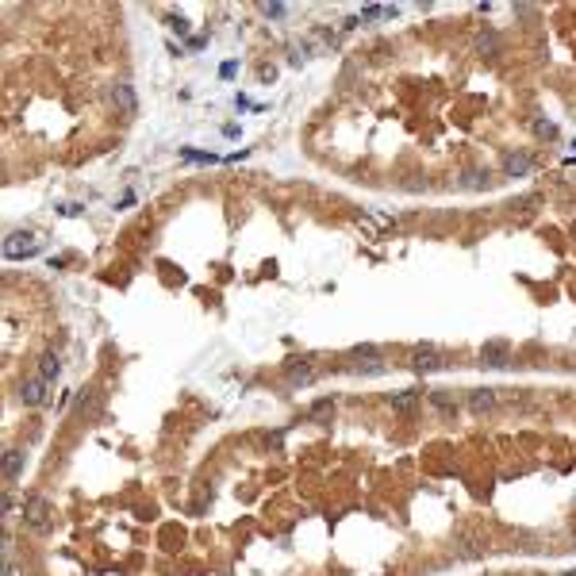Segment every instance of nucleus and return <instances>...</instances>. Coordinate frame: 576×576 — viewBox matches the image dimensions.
Here are the masks:
<instances>
[{
  "label": "nucleus",
  "mask_w": 576,
  "mask_h": 576,
  "mask_svg": "<svg viewBox=\"0 0 576 576\" xmlns=\"http://www.w3.org/2000/svg\"><path fill=\"white\" fill-rule=\"evenodd\" d=\"M20 400H23V408H43V403L50 400V381H43V376L23 381L20 384Z\"/></svg>",
  "instance_id": "39448f33"
},
{
  "label": "nucleus",
  "mask_w": 576,
  "mask_h": 576,
  "mask_svg": "<svg viewBox=\"0 0 576 576\" xmlns=\"http://www.w3.org/2000/svg\"><path fill=\"white\" fill-rule=\"evenodd\" d=\"M531 131H534L538 138H557V124H550V119H542V116L531 124Z\"/></svg>",
  "instance_id": "a211bd4d"
},
{
  "label": "nucleus",
  "mask_w": 576,
  "mask_h": 576,
  "mask_svg": "<svg viewBox=\"0 0 576 576\" xmlns=\"http://www.w3.org/2000/svg\"><path fill=\"white\" fill-rule=\"evenodd\" d=\"M531 165H534V158L531 154H504V177H526L531 173Z\"/></svg>",
  "instance_id": "1a4fd4ad"
},
{
  "label": "nucleus",
  "mask_w": 576,
  "mask_h": 576,
  "mask_svg": "<svg viewBox=\"0 0 576 576\" xmlns=\"http://www.w3.org/2000/svg\"><path fill=\"white\" fill-rule=\"evenodd\" d=\"M261 12H266L269 20H285V16H288V4H269V0H266V4H261Z\"/></svg>",
  "instance_id": "aec40b11"
},
{
  "label": "nucleus",
  "mask_w": 576,
  "mask_h": 576,
  "mask_svg": "<svg viewBox=\"0 0 576 576\" xmlns=\"http://www.w3.org/2000/svg\"><path fill=\"white\" fill-rule=\"evenodd\" d=\"M388 403H392V411H411L415 408V403H419V392H392L388 396Z\"/></svg>",
  "instance_id": "2eb2a0df"
},
{
  "label": "nucleus",
  "mask_w": 576,
  "mask_h": 576,
  "mask_svg": "<svg viewBox=\"0 0 576 576\" xmlns=\"http://www.w3.org/2000/svg\"><path fill=\"white\" fill-rule=\"evenodd\" d=\"M169 27H173V31H177V35H185V31H188V23L181 20V16H173V20H169Z\"/></svg>",
  "instance_id": "4be33fe9"
},
{
  "label": "nucleus",
  "mask_w": 576,
  "mask_h": 576,
  "mask_svg": "<svg viewBox=\"0 0 576 576\" xmlns=\"http://www.w3.org/2000/svg\"><path fill=\"white\" fill-rule=\"evenodd\" d=\"M388 365H384V357L381 354H373V357H350V373H362V376H376V373H384Z\"/></svg>",
  "instance_id": "9d476101"
},
{
  "label": "nucleus",
  "mask_w": 576,
  "mask_h": 576,
  "mask_svg": "<svg viewBox=\"0 0 576 576\" xmlns=\"http://www.w3.org/2000/svg\"><path fill=\"white\" fill-rule=\"evenodd\" d=\"M23 523L35 526V531H50V523H54L50 499H46V496H31V499H27V504H23Z\"/></svg>",
  "instance_id": "f03ea898"
},
{
  "label": "nucleus",
  "mask_w": 576,
  "mask_h": 576,
  "mask_svg": "<svg viewBox=\"0 0 576 576\" xmlns=\"http://www.w3.org/2000/svg\"><path fill=\"white\" fill-rule=\"evenodd\" d=\"M20 477H23V450H8L4 453V480L16 484Z\"/></svg>",
  "instance_id": "4468645a"
},
{
  "label": "nucleus",
  "mask_w": 576,
  "mask_h": 576,
  "mask_svg": "<svg viewBox=\"0 0 576 576\" xmlns=\"http://www.w3.org/2000/svg\"><path fill=\"white\" fill-rule=\"evenodd\" d=\"M477 50L492 58V54L499 50V39H496V31H484V35H480V39H477Z\"/></svg>",
  "instance_id": "f3484780"
},
{
  "label": "nucleus",
  "mask_w": 576,
  "mask_h": 576,
  "mask_svg": "<svg viewBox=\"0 0 576 576\" xmlns=\"http://www.w3.org/2000/svg\"><path fill=\"white\" fill-rule=\"evenodd\" d=\"M39 376H43V381H50V384L62 376V357L54 354V350H46V354L39 357Z\"/></svg>",
  "instance_id": "ddd939ff"
},
{
  "label": "nucleus",
  "mask_w": 576,
  "mask_h": 576,
  "mask_svg": "<svg viewBox=\"0 0 576 576\" xmlns=\"http://www.w3.org/2000/svg\"><path fill=\"white\" fill-rule=\"evenodd\" d=\"M430 403H434V408H438L442 415H446V419H453V415H457V396H453L450 388H430Z\"/></svg>",
  "instance_id": "9b49d317"
},
{
  "label": "nucleus",
  "mask_w": 576,
  "mask_h": 576,
  "mask_svg": "<svg viewBox=\"0 0 576 576\" xmlns=\"http://www.w3.org/2000/svg\"><path fill=\"white\" fill-rule=\"evenodd\" d=\"M480 362L492 365V369H504V365L511 362V346L507 342H484L480 346Z\"/></svg>",
  "instance_id": "423d86ee"
},
{
  "label": "nucleus",
  "mask_w": 576,
  "mask_h": 576,
  "mask_svg": "<svg viewBox=\"0 0 576 576\" xmlns=\"http://www.w3.org/2000/svg\"><path fill=\"white\" fill-rule=\"evenodd\" d=\"M108 100L116 104V112H124V116H135V112H138V97H135V85H131V81H116V85H112Z\"/></svg>",
  "instance_id": "20e7f679"
},
{
  "label": "nucleus",
  "mask_w": 576,
  "mask_h": 576,
  "mask_svg": "<svg viewBox=\"0 0 576 576\" xmlns=\"http://www.w3.org/2000/svg\"><path fill=\"white\" fill-rule=\"evenodd\" d=\"M43 250V239L31 231H16L4 239V258L8 261H23V258H35V254Z\"/></svg>",
  "instance_id": "f257e3e1"
},
{
  "label": "nucleus",
  "mask_w": 576,
  "mask_h": 576,
  "mask_svg": "<svg viewBox=\"0 0 576 576\" xmlns=\"http://www.w3.org/2000/svg\"><path fill=\"white\" fill-rule=\"evenodd\" d=\"M496 403H499L496 388H473V392H469V411H473V415H488V411H496Z\"/></svg>",
  "instance_id": "0eeeda50"
},
{
  "label": "nucleus",
  "mask_w": 576,
  "mask_h": 576,
  "mask_svg": "<svg viewBox=\"0 0 576 576\" xmlns=\"http://www.w3.org/2000/svg\"><path fill=\"white\" fill-rule=\"evenodd\" d=\"M561 576H576V569H569V572H561Z\"/></svg>",
  "instance_id": "5701e85b"
},
{
  "label": "nucleus",
  "mask_w": 576,
  "mask_h": 576,
  "mask_svg": "<svg viewBox=\"0 0 576 576\" xmlns=\"http://www.w3.org/2000/svg\"><path fill=\"white\" fill-rule=\"evenodd\" d=\"M330 415H335V400H319L315 408H311V419H315V423H327Z\"/></svg>",
  "instance_id": "6ab92c4d"
},
{
  "label": "nucleus",
  "mask_w": 576,
  "mask_h": 576,
  "mask_svg": "<svg viewBox=\"0 0 576 576\" xmlns=\"http://www.w3.org/2000/svg\"><path fill=\"white\" fill-rule=\"evenodd\" d=\"M480 553H484V542H480V538H461L457 557H480Z\"/></svg>",
  "instance_id": "dca6fc26"
},
{
  "label": "nucleus",
  "mask_w": 576,
  "mask_h": 576,
  "mask_svg": "<svg viewBox=\"0 0 576 576\" xmlns=\"http://www.w3.org/2000/svg\"><path fill=\"white\" fill-rule=\"evenodd\" d=\"M285 376H288L292 388H308V384L315 381V365H311V362H288Z\"/></svg>",
  "instance_id": "6e6552de"
},
{
  "label": "nucleus",
  "mask_w": 576,
  "mask_h": 576,
  "mask_svg": "<svg viewBox=\"0 0 576 576\" xmlns=\"http://www.w3.org/2000/svg\"><path fill=\"white\" fill-rule=\"evenodd\" d=\"M408 365L415 373H438L446 369V362H442V354L434 350V346H415V350L408 354Z\"/></svg>",
  "instance_id": "7ed1b4c3"
},
{
  "label": "nucleus",
  "mask_w": 576,
  "mask_h": 576,
  "mask_svg": "<svg viewBox=\"0 0 576 576\" xmlns=\"http://www.w3.org/2000/svg\"><path fill=\"white\" fill-rule=\"evenodd\" d=\"M461 188H469V192L492 188V173H488V169H465V173H461Z\"/></svg>",
  "instance_id": "f8f14e48"
},
{
  "label": "nucleus",
  "mask_w": 576,
  "mask_h": 576,
  "mask_svg": "<svg viewBox=\"0 0 576 576\" xmlns=\"http://www.w3.org/2000/svg\"><path fill=\"white\" fill-rule=\"evenodd\" d=\"M181 158H185V162H204V165L215 162V154H204V150H188V146L181 150Z\"/></svg>",
  "instance_id": "412c9836"
}]
</instances>
